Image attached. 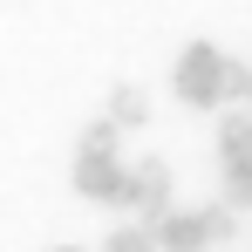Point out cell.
<instances>
[{
	"mask_svg": "<svg viewBox=\"0 0 252 252\" xmlns=\"http://www.w3.org/2000/svg\"><path fill=\"white\" fill-rule=\"evenodd\" d=\"M157 252H211L218 239H232V211L225 205H198V211H164L157 225Z\"/></svg>",
	"mask_w": 252,
	"mask_h": 252,
	"instance_id": "cell-3",
	"label": "cell"
},
{
	"mask_svg": "<svg viewBox=\"0 0 252 252\" xmlns=\"http://www.w3.org/2000/svg\"><path fill=\"white\" fill-rule=\"evenodd\" d=\"M170 89L191 102V109H218V102H252V68L232 62L218 41H191L170 68Z\"/></svg>",
	"mask_w": 252,
	"mask_h": 252,
	"instance_id": "cell-1",
	"label": "cell"
},
{
	"mask_svg": "<svg viewBox=\"0 0 252 252\" xmlns=\"http://www.w3.org/2000/svg\"><path fill=\"white\" fill-rule=\"evenodd\" d=\"M129 205L143 211V225H157L170 211V164L164 157H136L129 164Z\"/></svg>",
	"mask_w": 252,
	"mask_h": 252,
	"instance_id": "cell-4",
	"label": "cell"
},
{
	"mask_svg": "<svg viewBox=\"0 0 252 252\" xmlns=\"http://www.w3.org/2000/svg\"><path fill=\"white\" fill-rule=\"evenodd\" d=\"M102 116H109V123H116V129H136V123H143V116H150V95H143V89H116V95H109V109H102Z\"/></svg>",
	"mask_w": 252,
	"mask_h": 252,
	"instance_id": "cell-5",
	"label": "cell"
},
{
	"mask_svg": "<svg viewBox=\"0 0 252 252\" xmlns=\"http://www.w3.org/2000/svg\"><path fill=\"white\" fill-rule=\"evenodd\" d=\"M218 177H225L232 205H252V157H218Z\"/></svg>",
	"mask_w": 252,
	"mask_h": 252,
	"instance_id": "cell-6",
	"label": "cell"
},
{
	"mask_svg": "<svg viewBox=\"0 0 252 252\" xmlns=\"http://www.w3.org/2000/svg\"><path fill=\"white\" fill-rule=\"evenodd\" d=\"M75 191L95 198V205H129V164L116 150V123L109 116H95L82 129V143H75Z\"/></svg>",
	"mask_w": 252,
	"mask_h": 252,
	"instance_id": "cell-2",
	"label": "cell"
},
{
	"mask_svg": "<svg viewBox=\"0 0 252 252\" xmlns=\"http://www.w3.org/2000/svg\"><path fill=\"white\" fill-rule=\"evenodd\" d=\"M48 252H82V246H48Z\"/></svg>",
	"mask_w": 252,
	"mask_h": 252,
	"instance_id": "cell-8",
	"label": "cell"
},
{
	"mask_svg": "<svg viewBox=\"0 0 252 252\" xmlns=\"http://www.w3.org/2000/svg\"><path fill=\"white\" fill-rule=\"evenodd\" d=\"M102 252H157V232H150V225H116V232L102 239Z\"/></svg>",
	"mask_w": 252,
	"mask_h": 252,
	"instance_id": "cell-7",
	"label": "cell"
}]
</instances>
